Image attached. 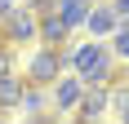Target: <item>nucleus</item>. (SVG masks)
<instances>
[{
	"mask_svg": "<svg viewBox=\"0 0 129 124\" xmlns=\"http://www.w3.org/2000/svg\"><path fill=\"white\" fill-rule=\"evenodd\" d=\"M36 31H40V13L31 5L5 13V44H27V40H36Z\"/></svg>",
	"mask_w": 129,
	"mask_h": 124,
	"instance_id": "1",
	"label": "nucleus"
},
{
	"mask_svg": "<svg viewBox=\"0 0 129 124\" xmlns=\"http://www.w3.org/2000/svg\"><path fill=\"white\" fill-rule=\"evenodd\" d=\"M120 120H125V124H129V115H120Z\"/></svg>",
	"mask_w": 129,
	"mask_h": 124,
	"instance_id": "16",
	"label": "nucleus"
},
{
	"mask_svg": "<svg viewBox=\"0 0 129 124\" xmlns=\"http://www.w3.org/2000/svg\"><path fill=\"white\" fill-rule=\"evenodd\" d=\"M89 0H53V13L62 18L67 27H85V18H89Z\"/></svg>",
	"mask_w": 129,
	"mask_h": 124,
	"instance_id": "7",
	"label": "nucleus"
},
{
	"mask_svg": "<svg viewBox=\"0 0 129 124\" xmlns=\"http://www.w3.org/2000/svg\"><path fill=\"white\" fill-rule=\"evenodd\" d=\"M0 18H5V13H0Z\"/></svg>",
	"mask_w": 129,
	"mask_h": 124,
	"instance_id": "17",
	"label": "nucleus"
},
{
	"mask_svg": "<svg viewBox=\"0 0 129 124\" xmlns=\"http://www.w3.org/2000/svg\"><path fill=\"white\" fill-rule=\"evenodd\" d=\"M111 80H116V58H111V53H103L89 71H80V84L85 89H107Z\"/></svg>",
	"mask_w": 129,
	"mask_h": 124,
	"instance_id": "4",
	"label": "nucleus"
},
{
	"mask_svg": "<svg viewBox=\"0 0 129 124\" xmlns=\"http://www.w3.org/2000/svg\"><path fill=\"white\" fill-rule=\"evenodd\" d=\"M40 102H45V98H40V84H27V89H22V106L36 115V111H40Z\"/></svg>",
	"mask_w": 129,
	"mask_h": 124,
	"instance_id": "11",
	"label": "nucleus"
},
{
	"mask_svg": "<svg viewBox=\"0 0 129 124\" xmlns=\"http://www.w3.org/2000/svg\"><path fill=\"white\" fill-rule=\"evenodd\" d=\"M111 9H116L120 22H129V0H111Z\"/></svg>",
	"mask_w": 129,
	"mask_h": 124,
	"instance_id": "14",
	"label": "nucleus"
},
{
	"mask_svg": "<svg viewBox=\"0 0 129 124\" xmlns=\"http://www.w3.org/2000/svg\"><path fill=\"white\" fill-rule=\"evenodd\" d=\"M85 22H89V31H93V36H111L120 18H116V9H111V0H107V5L89 9V18H85Z\"/></svg>",
	"mask_w": 129,
	"mask_h": 124,
	"instance_id": "8",
	"label": "nucleus"
},
{
	"mask_svg": "<svg viewBox=\"0 0 129 124\" xmlns=\"http://www.w3.org/2000/svg\"><path fill=\"white\" fill-rule=\"evenodd\" d=\"M58 67H62V53L40 44V53L31 58V67H27V84H53V80H58Z\"/></svg>",
	"mask_w": 129,
	"mask_h": 124,
	"instance_id": "2",
	"label": "nucleus"
},
{
	"mask_svg": "<svg viewBox=\"0 0 129 124\" xmlns=\"http://www.w3.org/2000/svg\"><path fill=\"white\" fill-rule=\"evenodd\" d=\"M9 62H13V44H0V75H9Z\"/></svg>",
	"mask_w": 129,
	"mask_h": 124,
	"instance_id": "13",
	"label": "nucleus"
},
{
	"mask_svg": "<svg viewBox=\"0 0 129 124\" xmlns=\"http://www.w3.org/2000/svg\"><path fill=\"white\" fill-rule=\"evenodd\" d=\"M80 98H85V84H80V75H71V80H62V84L53 89V106L58 111H76Z\"/></svg>",
	"mask_w": 129,
	"mask_h": 124,
	"instance_id": "6",
	"label": "nucleus"
},
{
	"mask_svg": "<svg viewBox=\"0 0 129 124\" xmlns=\"http://www.w3.org/2000/svg\"><path fill=\"white\" fill-rule=\"evenodd\" d=\"M0 13H13V0H0Z\"/></svg>",
	"mask_w": 129,
	"mask_h": 124,
	"instance_id": "15",
	"label": "nucleus"
},
{
	"mask_svg": "<svg viewBox=\"0 0 129 124\" xmlns=\"http://www.w3.org/2000/svg\"><path fill=\"white\" fill-rule=\"evenodd\" d=\"M36 36H40V44H45V49H58V53H62L67 36H71V27L49 9V13H40V31H36Z\"/></svg>",
	"mask_w": 129,
	"mask_h": 124,
	"instance_id": "3",
	"label": "nucleus"
},
{
	"mask_svg": "<svg viewBox=\"0 0 129 124\" xmlns=\"http://www.w3.org/2000/svg\"><path fill=\"white\" fill-rule=\"evenodd\" d=\"M107 53H111V58H129V31H120V36H116V44H111Z\"/></svg>",
	"mask_w": 129,
	"mask_h": 124,
	"instance_id": "12",
	"label": "nucleus"
},
{
	"mask_svg": "<svg viewBox=\"0 0 129 124\" xmlns=\"http://www.w3.org/2000/svg\"><path fill=\"white\" fill-rule=\"evenodd\" d=\"M22 89H27V80H18V75H0V111L22 106Z\"/></svg>",
	"mask_w": 129,
	"mask_h": 124,
	"instance_id": "9",
	"label": "nucleus"
},
{
	"mask_svg": "<svg viewBox=\"0 0 129 124\" xmlns=\"http://www.w3.org/2000/svg\"><path fill=\"white\" fill-rule=\"evenodd\" d=\"M103 53H107L103 44H76V49H67V53H62V62H67V67L80 75V71H89V67L103 58Z\"/></svg>",
	"mask_w": 129,
	"mask_h": 124,
	"instance_id": "5",
	"label": "nucleus"
},
{
	"mask_svg": "<svg viewBox=\"0 0 129 124\" xmlns=\"http://www.w3.org/2000/svg\"><path fill=\"white\" fill-rule=\"evenodd\" d=\"M107 102H111L120 115H129V75H125V80H111V84H107Z\"/></svg>",
	"mask_w": 129,
	"mask_h": 124,
	"instance_id": "10",
	"label": "nucleus"
}]
</instances>
